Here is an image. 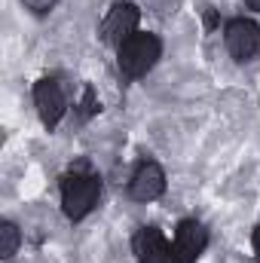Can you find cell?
<instances>
[{"label":"cell","instance_id":"obj_1","mask_svg":"<svg viewBox=\"0 0 260 263\" xmlns=\"http://www.w3.org/2000/svg\"><path fill=\"white\" fill-rule=\"evenodd\" d=\"M101 199V181L98 175L73 168L70 175L62 178V208L67 220H83Z\"/></svg>","mask_w":260,"mask_h":263},{"label":"cell","instance_id":"obj_2","mask_svg":"<svg viewBox=\"0 0 260 263\" xmlns=\"http://www.w3.org/2000/svg\"><path fill=\"white\" fill-rule=\"evenodd\" d=\"M159 55H162V43H159L156 34H132L129 40L117 49L120 70L126 77H132V80L144 77L150 67L159 62Z\"/></svg>","mask_w":260,"mask_h":263},{"label":"cell","instance_id":"obj_3","mask_svg":"<svg viewBox=\"0 0 260 263\" xmlns=\"http://www.w3.org/2000/svg\"><path fill=\"white\" fill-rule=\"evenodd\" d=\"M138 22H141V9L135 3H114L101 22V40L120 49L132 34H138Z\"/></svg>","mask_w":260,"mask_h":263},{"label":"cell","instance_id":"obj_4","mask_svg":"<svg viewBox=\"0 0 260 263\" xmlns=\"http://www.w3.org/2000/svg\"><path fill=\"white\" fill-rule=\"evenodd\" d=\"M224 40L236 62H251L260 52V25L251 18H233L224 28Z\"/></svg>","mask_w":260,"mask_h":263},{"label":"cell","instance_id":"obj_5","mask_svg":"<svg viewBox=\"0 0 260 263\" xmlns=\"http://www.w3.org/2000/svg\"><path fill=\"white\" fill-rule=\"evenodd\" d=\"M205 248H208V230L199 220H181L175 230V242H172L175 263H196Z\"/></svg>","mask_w":260,"mask_h":263},{"label":"cell","instance_id":"obj_6","mask_svg":"<svg viewBox=\"0 0 260 263\" xmlns=\"http://www.w3.org/2000/svg\"><path fill=\"white\" fill-rule=\"evenodd\" d=\"M162 193H165V172H162V165L153 162V159H144L129 181V196L135 202H153Z\"/></svg>","mask_w":260,"mask_h":263},{"label":"cell","instance_id":"obj_7","mask_svg":"<svg viewBox=\"0 0 260 263\" xmlns=\"http://www.w3.org/2000/svg\"><path fill=\"white\" fill-rule=\"evenodd\" d=\"M34 104H37V114L46 129H55L67 110V98L55 80H40L34 86Z\"/></svg>","mask_w":260,"mask_h":263},{"label":"cell","instance_id":"obj_8","mask_svg":"<svg viewBox=\"0 0 260 263\" xmlns=\"http://www.w3.org/2000/svg\"><path fill=\"white\" fill-rule=\"evenodd\" d=\"M132 248H135L138 263H175L172 245L165 242V236L156 227H141L132 239Z\"/></svg>","mask_w":260,"mask_h":263},{"label":"cell","instance_id":"obj_9","mask_svg":"<svg viewBox=\"0 0 260 263\" xmlns=\"http://www.w3.org/2000/svg\"><path fill=\"white\" fill-rule=\"evenodd\" d=\"M18 242H22L18 227L9 223V220H3V223H0V257H3V260H12L15 251H18Z\"/></svg>","mask_w":260,"mask_h":263},{"label":"cell","instance_id":"obj_10","mask_svg":"<svg viewBox=\"0 0 260 263\" xmlns=\"http://www.w3.org/2000/svg\"><path fill=\"white\" fill-rule=\"evenodd\" d=\"M95 110H98V98H95V92H92V89H86L83 104H80V117H83V120H89Z\"/></svg>","mask_w":260,"mask_h":263},{"label":"cell","instance_id":"obj_11","mask_svg":"<svg viewBox=\"0 0 260 263\" xmlns=\"http://www.w3.org/2000/svg\"><path fill=\"white\" fill-rule=\"evenodd\" d=\"M22 3H25L31 12H37V15H46V12H49V9H52L59 0H22Z\"/></svg>","mask_w":260,"mask_h":263},{"label":"cell","instance_id":"obj_12","mask_svg":"<svg viewBox=\"0 0 260 263\" xmlns=\"http://www.w3.org/2000/svg\"><path fill=\"white\" fill-rule=\"evenodd\" d=\"M251 245H254V254H257V263H260V227L254 230V236H251Z\"/></svg>","mask_w":260,"mask_h":263},{"label":"cell","instance_id":"obj_13","mask_svg":"<svg viewBox=\"0 0 260 263\" xmlns=\"http://www.w3.org/2000/svg\"><path fill=\"white\" fill-rule=\"evenodd\" d=\"M205 25H208V28H214V25H217V15H214V12H208V15H205Z\"/></svg>","mask_w":260,"mask_h":263},{"label":"cell","instance_id":"obj_14","mask_svg":"<svg viewBox=\"0 0 260 263\" xmlns=\"http://www.w3.org/2000/svg\"><path fill=\"white\" fill-rule=\"evenodd\" d=\"M245 3H248L251 9H260V0H245Z\"/></svg>","mask_w":260,"mask_h":263}]
</instances>
